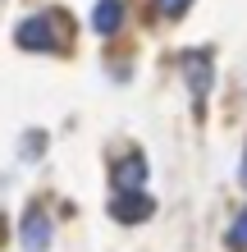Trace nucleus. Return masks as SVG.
<instances>
[{
	"mask_svg": "<svg viewBox=\"0 0 247 252\" xmlns=\"http://www.w3.org/2000/svg\"><path fill=\"white\" fill-rule=\"evenodd\" d=\"M151 5H156V19H183L192 0H151Z\"/></svg>",
	"mask_w": 247,
	"mask_h": 252,
	"instance_id": "0eeeda50",
	"label": "nucleus"
},
{
	"mask_svg": "<svg viewBox=\"0 0 247 252\" xmlns=\"http://www.w3.org/2000/svg\"><path fill=\"white\" fill-rule=\"evenodd\" d=\"M19 239H23L27 252H46L51 248V220H46V211H27L23 225H19Z\"/></svg>",
	"mask_w": 247,
	"mask_h": 252,
	"instance_id": "20e7f679",
	"label": "nucleus"
},
{
	"mask_svg": "<svg viewBox=\"0 0 247 252\" xmlns=\"http://www.w3.org/2000/svg\"><path fill=\"white\" fill-rule=\"evenodd\" d=\"M14 41L23 51H60V32H55V19L51 14H37V19H23L14 28Z\"/></svg>",
	"mask_w": 247,
	"mask_h": 252,
	"instance_id": "f257e3e1",
	"label": "nucleus"
},
{
	"mask_svg": "<svg viewBox=\"0 0 247 252\" xmlns=\"http://www.w3.org/2000/svg\"><path fill=\"white\" fill-rule=\"evenodd\" d=\"M229 243H234V252H247V206L238 211V220H234V229H229Z\"/></svg>",
	"mask_w": 247,
	"mask_h": 252,
	"instance_id": "6e6552de",
	"label": "nucleus"
},
{
	"mask_svg": "<svg viewBox=\"0 0 247 252\" xmlns=\"http://www.w3.org/2000/svg\"><path fill=\"white\" fill-rule=\"evenodd\" d=\"M151 211H156V202L142 188H119V197L110 202V216L119 225H142V220H151Z\"/></svg>",
	"mask_w": 247,
	"mask_h": 252,
	"instance_id": "f03ea898",
	"label": "nucleus"
},
{
	"mask_svg": "<svg viewBox=\"0 0 247 252\" xmlns=\"http://www.w3.org/2000/svg\"><path fill=\"white\" fill-rule=\"evenodd\" d=\"M114 184H119V188H142V184H147V160H142L137 152L124 156L119 165H114Z\"/></svg>",
	"mask_w": 247,
	"mask_h": 252,
	"instance_id": "423d86ee",
	"label": "nucleus"
},
{
	"mask_svg": "<svg viewBox=\"0 0 247 252\" xmlns=\"http://www.w3.org/2000/svg\"><path fill=\"white\" fill-rule=\"evenodd\" d=\"M238 179H243V188H247V147H243V170H238Z\"/></svg>",
	"mask_w": 247,
	"mask_h": 252,
	"instance_id": "1a4fd4ad",
	"label": "nucleus"
},
{
	"mask_svg": "<svg viewBox=\"0 0 247 252\" xmlns=\"http://www.w3.org/2000/svg\"><path fill=\"white\" fill-rule=\"evenodd\" d=\"M119 23H124V0H96V5H92L96 37H114V32H119Z\"/></svg>",
	"mask_w": 247,
	"mask_h": 252,
	"instance_id": "39448f33",
	"label": "nucleus"
},
{
	"mask_svg": "<svg viewBox=\"0 0 247 252\" xmlns=\"http://www.w3.org/2000/svg\"><path fill=\"white\" fill-rule=\"evenodd\" d=\"M179 64H183V78H188V87H192V96H206V92H211V83H215V73H211V55L188 51Z\"/></svg>",
	"mask_w": 247,
	"mask_h": 252,
	"instance_id": "7ed1b4c3",
	"label": "nucleus"
}]
</instances>
